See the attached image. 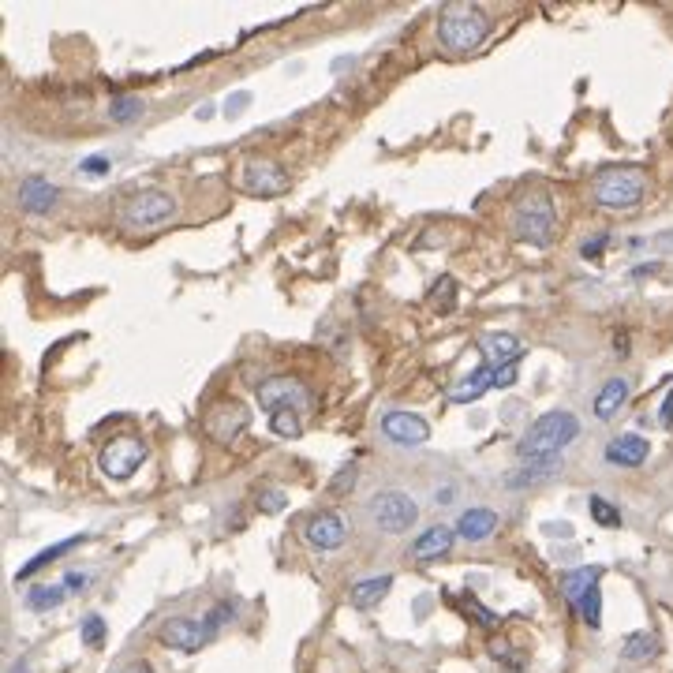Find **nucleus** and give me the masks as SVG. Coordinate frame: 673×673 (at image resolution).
I'll return each instance as SVG.
<instances>
[{"label": "nucleus", "mask_w": 673, "mask_h": 673, "mask_svg": "<svg viewBox=\"0 0 673 673\" xmlns=\"http://www.w3.org/2000/svg\"><path fill=\"white\" fill-rule=\"evenodd\" d=\"M258 404L266 408L270 430L277 434V438H300L307 416L315 412L311 389L303 386L300 378H288V374L266 378V382L258 386Z\"/></svg>", "instance_id": "1"}, {"label": "nucleus", "mask_w": 673, "mask_h": 673, "mask_svg": "<svg viewBox=\"0 0 673 673\" xmlns=\"http://www.w3.org/2000/svg\"><path fill=\"white\" fill-rule=\"evenodd\" d=\"M434 34L445 53H472L487 42L490 19L479 4H442Z\"/></svg>", "instance_id": "2"}, {"label": "nucleus", "mask_w": 673, "mask_h": 673, "mask_svg": "<svg viewBox=\"0 0 673 673\" xmlns=\"http://www.w3.org/2000/svg\"><path fill=\"white\" fill-rule=\"evenodd\" d=\"M580 438V419L573 412H546L543 419H535L524 438H520V457L535 460V457H558L565 445H573Z\"/></svg>", "instance_id": "3"}, {"label": "nucleus", "mask_w": 673, "mask_h": 673, "mask_svg": "<svg viewBox=\"0 0 673 673\" xmlns=\"http://www.w3.org/2000/svg\"><path fill=\"white\" fill-rule=\"evenodd\" d=\"M554 202L546 195H531L513 210V236L531 247H550L554 244Z\"/></svg>", "instance_id": "4"}, {"label": "nucleus", "mask_w": 673, "mask_h": 673, "mask_svg": "<svg viewBox=\"0 0 673 673\" xmlns=\"http://www.w3.org/2000/svg\"><path fill=\"white\" fill-rule=\"evenodd\" d=\"M367 513H371L374 528L382 531V535H404V531L416 528L419 505H416V498L404 494V490H382V494H374L371 498Z\"/></svg>", "instance_id": "5"}, {"label": "nucleus", "mask_w": 673, "mask_h": 673, "mask_svg": "<svg viewBox=\"0 0 673 673\" xmlns=\"http://www.w3.org/2000/svg\"><path fill=\"white\" fill-rule=\"evenodd\" d=\"M120 217L131 229H158V225H169L176 217V199L169 191H161V187H146V191H139L135 199L120 206Z\"/></svg>", "instance_id": "6"}, {"label": "nucleus", "mask_w": 673, "mask_h": 673, "mask_svg": "<svg viewBox=\"0 0 673 673\" xmlns=\"http://www.w3.org/2000/svg\"><path fill=\"white\" fill-rule=\"evenodd\" d=\"M640 199H644V172L610 169L595 180V202L606 210H632Z\"/></svg>", "instance_id": "7"}, {"label": "nucleus", "mask_w": 673, "mask_h": 673, "mask_svg": "<svg viewBox=\"0 0 673 673\" xmlns=\"http://www.w3.org/2000/svg\"><path fill=\"white\" fill-rule=\"evenodd\" d=\"M143 464H146V445L139 442V438H131V434L113 438V442L98 453V468L109 475V479H116V483L131 479Z\"/></svg>", "instance_id": "8"}, {"label": "nucleus", "mask_w": 673, "mask_h": 673, "mask_svg": "<svg viewBox=\"0 0 673 673\" xmlns=\"http://www.w3.org/2000/svg\"><path fill=\"white\" fill-rule=\"evenodd\" d=\"M240 187L247 195H258V199H270V195H285L288 191V172L281 165H273L266 158H251L240 172Z\"/></svg>", "instance_id": "9"}, {"label": "nucleus", "mask_w": 673, "mask_h": 673, "mask_svg": "<svg viewBox=\"0 0 673 673\" xmlns=\"http://www.w3.org/2000/svg\"><path fill=\"white\" fill-rule=\"evenodd\" d=\"M251 416H247V408L240 401H217L210 412H206V430L214 434V442L221 445H232L240 434L247 430Z\"/></svg>", "instance_id": "10"}, {"label": "nucleus", "mask_w": 673, "mask_h": 673, "mask_svg": "<svg viewBox=\"0 0 673 673\" xmlns=\"http://www.w3.org/2000/svg\"><path fill=\"white\" fill-rule=\"evenodd\" d=\"M161 644L172 647V651H199L206 640H210V632L202 621H191V617H169L165 625H161Z\"/></svg>", "instance_id": "11"}, {"label": "nucleus", "mask_w": 673, "mask_h": 673, "mask_svg": "<svg viewBox=\"0 0 673 673\" xmlns=\"http://www.w3.org/2000/svg\"><path fill=\"white\" fill-rule=\"evenodd\" d=\"M303 539H307V546H315V550H341L344 539H348V524H344L337 513H318L307 520Z\"/></svg>", "instance_id": "12"}, {"label": "nucleus", "mask_w": 673, "mask_h": 673, "mask_svg": "<svg viewBox=\"0 0 673 673\" xmlns=\"http://www.w3.org/2000/svg\"><path fill=\"white\" fill-rule=\"evenodd\" d=\"M57 199H60L57 184H49L45 176H27V180L19 184V191H15L19 210H23V214H34V217L49 214V210L57 206Z\"/></svg>", "instance_id": "13"}, {"label": "nucleus", "mask_w": 673, "mask_h": 673, "mask_svg": "<svg viewBox=\"0 0 673 673\" xmlns=\"http://www.w3.org/2000/svg\"><path fill=\"white\" fill-rule=\"evenodd\" d=\"M382 434L389 442H401V445H423L430 438V423L416 412H389L382 419Z\"/></svg>", "instance_id": "14"}, {"label": "nucleus", "mask_w": 673, "mask_h": 673, "mask_svg": "<svg viewBox=\"0 0 673 673\" xmlns=\"http://www.w3.org/2000/svg\"><path fill=\"white\" fill-rule=\"evenodd\" d=\"M561 472V460L558 457H535V460H524L516 472L505 475V490H528L535 483H543L550 475Z\"/></svg>", "instance_id": "15"}, {"label": "nucleus", "mask_w": 673, "mask_h": 673, "mask_svg": "<svg viewBox=\"0 0 673 673\" xmlns=\"http://www.w3.org/2000/svg\"><path fill=\"white\" fill-rule=\"evenodd\" d=\"M647 453H651V445L640 434H621V438H614V442L606 445V460L617 464V468H640L647 460Z\"/></svg>", "instance_id": "16"}, {"label": "nucleus", "mask_w": 673, "mask_h": 673, "mask_svg": "<svg viewBox=\"0 0 673 673\" xmlns=\"http://www.w3.org/2000/svg\"><path fill=\"white\" fill-rule=\"evenodd\" d=\"M479 348L483 356L490 359V367H502V363H513L520 352H524V341L516 333H483L479 337Z\"/></svg>", "instance_id": "17"}, {"label": "nucleus", "mask_w": 673, "mask_h": 673, "mask_svg": "<svg viewBox=\"0 0 673 673\" xmlns=\"http://www.w3.org/2000/svg\"><path fill=\"white\" fill-rule=\"evenodd\" d=\"M498 531V513L494 509H468V513H460L457 520V535L460 539H472V543H483Z\"/></svg>", "instance_id": "18"}, {"label": "nucleus", "mask_w": 673, "mask_h": 673, "mask_svg": "<svg viewBox=\"0 0 673 673\" xmlns=\"http://www.w3.org/2000/svg\"><path fill=\"white\" fill-rule=\"evenodd\" d=\"M453 539H457V528H445V524H434V528H427L423 535H419L416 543H412V554H416L419 561H434L442 558L445 550L453 546Z\"/></svg>", "instance_id": "19"}, {"label": "nucleus", "mask_w": 673, "mask_h": 673, "mask_svg": "<svg viewBox=\"0 0 673 673\" xmlns=\"http://www.w3.org/2000/svg\"><path fill=\"white\" fill-rule=\"evenodd\" d=\"M629 401V382L625 378H610L606 386L599 389V397H595V404H591V412H595V419H614L617 408Z\"/></svg>", "instance_id": "20"}, {"label": "nucleus", "mask_w": 673, "mask_h": 673, "mask_svg": "<svg viewBox=\"0 0 673 673\" xmlns=\"http://www.w3.org/2000/svg\"><path fill=\"white\" fill-rule=\"evenodd\" d=\"M599 576H602L599 565H584V569H576V573H565L561 576V595L569 599V606H580V599L599 584Z\"/></svg>", "instance_id": "21"}, {"label": "nucleus", "mask_w": 673, "mask_h": 673, "mask_svg": "<svg viewBox=\"0 0 673 673\" xmlns=\"http://www.w3.org/2000/svg\"><path fill=\"white\" fill-rule=\"evenodd\" d=\"M490 386H494V367H490V363H483V367L468 374V378H464V382H460V386L453 389L449 397H453V404H472V401H479V397H483Z\"/></svg>", "instance_id": "22"}, {"label": "nucleus", "mask_w": 673, "mask_h": 673, "mask_svg": "<svg viewBox=\"0 0 673 673\" xmlns=\"http://www.w3.org/2000/svg\"><path fill=\"white\" fill-rule=\"evenodd\" d=\"M393 588V576L382 573V576H371V580H359L356 588H352V595L348 599L356 602V606H374V602L386 599V591Z\"/></svg>", "instance_id": "23"}, {"label": "nucleus", "mask_w": 673, "mask_h": 673, "mask_svg": "<svg viewBox=\"0 0 673 673\" xmlns=\"http://www.w3.org/2000/svg\"><path fill=\"white\" fill-rule=\"evenodd\" d=\"M79 543H83V535H72V539H64V543H57V546H49V550H42L38 558H30L27 565H23L19 573H15V580H27V576H34V573H38V569H42V565H49V561L64 558V554H68V550H75V546H79Z\"/></svg>", "instance_id": "24"}, {"label": "nucleus", "mask_w": 673, "mask_h": 673, "mask_svg": "<svg viewBox=\"0 0 673 673\" xmlns=\"http://www.w3.org/2000/svg\"><path fill=\"white\" fill-rule=\"evenodd\" d=\"M655 651H659V640H655L651 632H632L629 640L621 644V655H625L629 662H644V659H651Z\"/></svg>", "instance_id": "25"}, {"label": "nucleus", "mask_w": 673, "mask_h": 673, "mask_svg": "<svg viewBox=\"0 0 673 673\" xmlns=\"http://www.w3.org/2000/svg\"><path fill=\"white\" fill-rule=\"evenodd\" d=\"M143 113H146V105L139 98H131V94H124V98H116L113 105H109V120H113V124H135Z\"/></svg>", "instance_id": "26"}, {"label": "nucleus", "mask_w": 673, "mask_h": 673, "mask_svg": "<svg viewBox=\"0 0 673 673\" xmlns=\"http://www.w3.org/2000/svg\"><path fill=\"white\" fill-rule=\"evenodd\" d=\"M64 595H68L64 584H53V588H42V584H38V588L27 595V606L30 610H38V614H45V610H53L57 602H64Z\"/></svg>", "instance_id": "27"}, {"label": "nucleus", "mask_w": 673, "mask_h": 673, "mask_svg": "<svg viewBox=\"0 0 673 673\" xmlns=\"http://www.w3.org/2000/svg\"><path fill=\"white\" fill-rule=\"evenodd\" d=\"M576 610H580V617L588 621L591 629H599V625H602V595H599V584H595V588H591L588 595L580 599V606H576Z\"/></svg>", "instance_id": "28"}, {"label": "nucleus", "mask_w": 673, "mask_h": 673, "mask_svg": "<svg viewBox=\"0 0 673 673\" xmlns=\"http://www.w3.org/2000/svg\"><path fill=\"white\" fill-rule=\"evenodd\" d=\"M83 644L86 647H101L105 644V617H98V614H86L83 617Z\"/></svg>", "instance_id": "29"}, {"label": "nucleus", "mask_w": 673, "mask_h": 673, "mask_svg": "<svg viewBox=\"0 0 673 673\" xmlns=\"http://www.w3.org/2000/svg\"><path fill=\"white\" fill-rule=\"evenodd\" d=\"M591 516H595L599 524H606V528H621V516H617V509L610 502H602V498H591Z\"/></svg>", "instance_id": "30"}, {"label": "nucleus", "mask_w": 673, "mask_h": 673, "mask_svg": "<svg viewBox=\"0 0 673 673\" xmlns=\"http://www.w3.org/2000/svg\"><path fill=\"white\" fill-rule=\"evenodd\" d=\"M285 505H288L285 490H262V494H258V509H262V513H281Z\"/></svg>", "instance_id": "31"}, {"label": "nucleus", "mask_w": 673, "mask_h": 673, "mask_svg": "<svg viewBox=\"0 0 673 673\" xmlns=\"http://www.w3.org/2000/svg\"><path fill=\"white\" fill-rule=\"evenodd\" d=\"M232 614H236V606H232V602H225V606H217V610H210V614H206V621H202V625H206V632L214 636V632L221 629V625H225V621H229Z\"/></svg>", "instance_id": "32"}, {"label": "nucleus", "mask_w": 673, "mask_h": 673, "mask_svg": "<svg viewBox=\"0 0 673 673\" xmlns=\"http://www.w3.org/2000/svg\"><path fill=\"white\" fill-rule=\"evenodd\" d=\"M516 378H520L516 363H502V367H494V386H498V389H509Z\"/></svg>", "instance_id": "33"}, {"label": "nucleus", "mask_w": 673, "mask_h": 673, "mask_svg": "<svg viewBox=\"0 0 673 673\" xmlns=\"http://www.w3.org/2000/svg\"><path fill=\"white\" fill-rule=\"evenodd\" d=\"M247 105H251V94H247V90H236V94L229 98V105H225V113L236 116L240 109H247Z\"/></svg>", "instance_id": "34"}, {"label": "nucleus", "mask_w": 673, "mask_h": 673, "mask_svg": "<svg viewBox=\"0 0 673 673\" xmlns=\"http://www.w3.org/2000/svg\"><path fill=\"white\" fill-rule=\"evenodd\" d=\"M602 251H606V236H595V240H588V244L580 247V255L584 258H599Z\"/></svg>", "instance_id": "35"}, {"label": "nucleus", "mask_w": 673, "mask_h": 673, "mask_svg": "<svg viewBox=\"0 0 673 673\" xmlns=\"http://www.w3.org/2000/svg\"><path fill=\"white\" fill-rule=\"evenodd\" d=\"M79 169H83V172H109V161H105V158H86Z\"/></svg>", "instance_id": "36"}, {"label": "nucleus", "mask_w": 673, "mask_h": 673, "mask_svg": "<svg viewBox=\"0 0 673 673\" xmlns=\"http://www.w3.org/2000/svg\"><path fill=\"white\" fill-rule=\"evenodd\" d=\"M86 580H90L86 573H72L68 580H64V588H68V591H79V588H86Z\"/></svg>", "instance_id": "37"}, {"label": "nucleus", "mask_w": 673, "mask_h": 673, "mask_svg": "<svg viewBox=\"0 0 673 673\" xmlns=\"http://www.w3.org/2000/svg\"><path fill=\"white\" fill-rule=\"evenodd\" d=\"M659 416H662V423H666V427L673 423V389H670V397H666V404H662Z\"/></svg>", "instance_id": "38"}, {"label": "nucleus", "mask_w": 673, "mask_h": 673, "mask_svg": "<svg viewBox=\"0 0 673 673\" xmlns=\"http://www.w3.org/2000/svg\"><path fill=\"white\" fill-rule=\"evenodd\" d=\"M124 673H154V666H150V662H131Z\"/></svg>", "instance_id": "39"}, {"label": "nucleus", "mask_w": 673, "mask_h": 673, "mask_svg": "<svg viewBox=\"0 0 673 673\" xmlns=\"http://www.w3.org/2000/svg\"><path fill=\"white\" fill-rule=\"evenodd\" d=\"M453 498H457V490H449V487L438 490V502H453Z\"/></svg>", "instance_id": "40"}, {"label": "nucleus", "mask_w": 673, "mask_h": 673, "mask_svg": "<svg viewBox=\"0 0 673 673\" xmlns=\"http://www.w3.org/2000/svg\"><path fill=\"white\" fill-rule=\"evenodd\" d=\"M659 244L666 247V251H673V232H662V236H659Z\"/></svg>", "instance_id": "41"}, {"label": "nucleus", "mask_w": 673, "mask_h": 673, "mask_svg": "<svg viewBox=\"0 0 673 673\" xmlns=\"http://www.w3.org/2000/svg\"><path fill=\"white\" fill-rule=\"evenodd\" d=\"M8 673H30V670H27V662H15V666Z\"/></svg>", "instance_id": "42"}]
</instances>
